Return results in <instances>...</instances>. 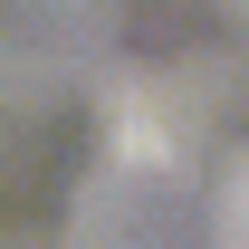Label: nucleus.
I'll use <instances>...</instances> for the list:
<instances>
[{
	"instance_id": "obj_1",
	"label": "nucleus",
	"mask_w": 249,
	"mask_h": 249,
	"mask_svg": "<svg viewBox=\"0 0 249 249\" xmlns=\"http://www.w3.org/2000/svg\"><path fill=\"white\" fill-rule=\"evenodd\" d=\"M211 240H220V249H249V154H240V173L220 182V220H211Z\"/></svg>"
}]
</instances>
